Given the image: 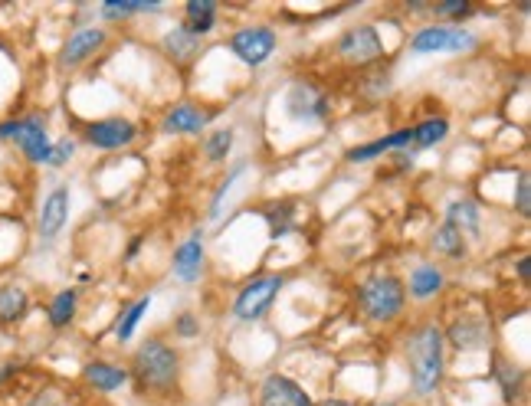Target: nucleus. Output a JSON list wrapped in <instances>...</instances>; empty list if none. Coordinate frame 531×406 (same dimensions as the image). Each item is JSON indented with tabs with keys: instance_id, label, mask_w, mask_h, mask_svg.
<instances>
[{
	"instance_id": "f257e3e1",
	"label": "nucleus",
	"mask_w": 531,
	"mask_h": 406,
	"mask_svg": "<svg viewBox=\"0 0 531 406\" xmlns=\"http://www.w3.org/2000/svg\"><path fill=\"white\" fill-rule=\"evenodd\" d=\"M404 364L410 390L420 400L436 397L446 380V338L436 318H417L404 331Z\"/></svg>"
},
{
	"instance_id": "f03ea898",
	"label": "nucleus",
	"mask_w": 531,
	"mask_h": 406,
	"mask_svg": "<svg viewBox=\"0 0 531 406\" xmlns=\"http://www.w3.org/2000/svg\"><path fill=\"white\" fill-rule=\"evenodd\" d=\"M125 367H128V377H132L135 390L148 400H171L174 393L181 390L184 357L164 338L138 341Z\"/></svg>"
},
{
	"instance_id": "7ed1b4c3",
	"label": "nucleus",
	"mask_w": 531,
	"mask_h": 406,
	"mask_svg": "<svg viewBox=\"0 0 531 406\" xmlns=\"http://www.w3.org/2000/svg\"><path fill=\"white\" fill-rule=\"evenodd\" d=\"M354 308L374 328H391L407 315V289L397 272H374L354 289Z\"/></svg>"
},
{
	"instance_id": "20e7f679",
	"label": "nucleus",
	"mask_w": 531,
	"mask_h": 406,
	"mask_svg": "<svg viewBox=\"0 0 531 406\" xmlns=\"http://www.w3.org/2000/svg\"><path fill=\"white\" fill-rule=\"evenodd\" d=\"M0 145H14L30 167H46L53 151L50 118H46V112H23V115L0 118Z\"/></svg>"
},
{
	"instance_id": "39448f33",
	"label": "nucleus",
	"mask_w": 531,
	"mask_h": 406,
	"mask_svg": "<svg viewBox=\"0 0 531 406\" xmlns=\"http://www.w3.org/2000/svg\"><path fill=\"white\" fill-rule=\"evenodd\" d=\"M335 112V99L322 82L312 76H295L286 82L282 89V115L289 118L292 125L302 128H315L325 125Z\"/></svg>"
},
{
	"instance_id": "423d86ee",
	"label": "nucleus",
	"mask_w": 531,
	"mask_h": 406,
	"mask_svg": "<svg viewBox=\"0 0 531 406\" xmlns=\"http://www.w3.org/2000/svg\"><path fill=\"white\" fill-rule=\"evenodd\" d=\"M286 285H289L286 272H256L233 295L230 315L236 321H243V325H256V321H263L269 315V308H273V302L282 295Z\"/></svg>"
},
{
	"instance_id": "0eeeda50",
	"label": "nucleus",
	"mask_w": 531,
	"mask_h": 406,
	"mask_svg": "<svg viewBox=\"0 0 531 406\" xmlns=\"http://www.w3.org/2000/svg\"><path fill=\"white\" fill-rule=\"evenodd\" d=\"M332 56L348 69H374L377 63L387 59V43L384 33L374 23H354L348 27L332 46Z\"/></svg>"
},
{
	"instance_id": "6e6552de",
	"label": "nucleus",
	"mask_w": 531,
	"mask_h": 406,
	"mask_svg": "<svg viewBox=\"0 0 531 406\" xmlns=\"http://www.w3.org/2000/svg\"><path fill=\"white\" fill-rule=\"evenodd\" d=\"M479 33L453 23H427L410 33L407 50L413 56H443V53H472L479 50Z\"/></svg>"
},
{
	"instance_id": "1a4fd4ad",
	"label": "nucleus",
	"mask_w": 531,
	"mask_h": 406,
	"mask_svg": "<svg viewBox=\"0 0 531 406\" xmlns=\"http://www.w3.org/2000/svg\"><path fill=\"white\" fill-rule=\"evenodd\" d=\"M223 50L246 69H259L279 53V30L269 27V23H246L223 40Z\"/></svg>"
},
{
	"instance_id": "9d476101",
	"label": "nucleus",
	"mask_w": 531,
	"mask_h": 406,
	"mask_svg": "<svg viewBox=\"0 0 531 406\" xmlns=\"http://www.w3.org/2000/svg\"><path fill=\"white\" fill-rule=\"evenodd\" d=\"M112 33L109 27H102V23H89V27H76L69 37L63 40L56 53V66L63 69V73H73V69L92 63L105 46H109Z\"/></svg>"
},
{
	"instance_id": "9b49d317",
	"label": "nucleus",
	"mask_w": 531,
	"mask_h": 406,
	"mask_svg": "<svg viewBox=\"0 0 531 406\" xmlns=\"http://www.w3.org/2000/svg\"><path fill=\"white\" fill-rule=\"evenodd\" d=\"M141 138L138 122L125 115H105V118H92V122L82 125V141L92 151H125L132 148Z\"/></svg>"
},
{
	"instance_id": "f8f14e48",
	"label": "nucleus",
	"mask_w": 531,
	"mask_h": 406,
	"mask_svg": "<svg viewBox=\"0 0 531 406\" xmlns=\"http://www.w3.org/2000/svg\"><path fill=\"white\" fill-rule=\"evenodd\" d=\"M446 348L453 351H492V321L482 312H463L443 325Z\"/></svg>"
},
{
	"instance_id": "ddd939ff",
	"label": "nucleus",
	"mask_w": 531,
	"mask_h": 406,
	"mask_svg": "<svg viewBox=\"0 0 531 406\" xmlns=\"http://www.w3.org/2000/svg\"><path fill=\"white\" fill-rule=\"evenodd\" d=\"M69 207H73V190H69V184H56L46 190L37 213V240L43 246H53L63 236L69 223Z\"/></svg>"
},
{
	"instance_id": "4468645a",
	"label": "nucleus",
	"mask_w": 531,
	"mask_h": 406,
	"mask_svg": "<svg viewBox=\"0 0 531 406\" xmlns=\"http://www.w3.org/2000/svg\"><path fill=\"white\" fill-rule=\"evenodd\" d=\"M217 115L220 109H210V105L194 99H181L161 115V131L164 135H200L204 128H210Z\"/></svg>"
},
{
	"instance_id": "2eb2a0df",
	"label": "nucleus",
	"mask_w": 531,
	"mask_h": 406,
	"mask_svg": "<svg viewBox=\"0 0 531 406\" xmlns=\"http://www.w3.org/2000/svg\"><path fill=\"white\" fill-rule=\"evenodd\" d=\"M256 406H315V397L295 377L282 374V370H273V374H266L259 380Z\"/></svg>"
},
{
	"instance_id": "dca6fc26",
	"label": "nucleus",
	"mask_w": 531,
	"mask_h": 406,
	"mask_svg": "<svg viewBox=\"0 0 531 406\" xmlns=\"http://www.w3.org/2000/svg\"><path fill=\"white\" fill-rule=\"evenodd\" d=\"M204 269H207V243H204V233L194 230L187 240L174 246L171 276L181 285H197L200 279H204Z\"/></svg>"
},
{
	"instance_id": "f3484780",
	"label": "nucleus",
	"mask_w": 531,
	"mask_h": 406,
	"mask_svg": "<svg viewBox=\"0 0 531 406\" xmlns=\"http://www.w3.org/2000/svg\"><path fill=\"white\" fill-rule=\"evenodd\" d=\"M79 380L86 384V390L99 393V397H112V393L125 390L128 384H132L128 367L118 361H109V357H89L79 370Z\"/></svg>"
},
{
	"instance_id": "a211bd4d",
	"label": "nucleus",
	"mask_w": 531,
	"mask_h": 406,
	"mask_svg": "<svg viewBox=\"0 0 531 406\" xmlns=\"http://www.w3.org/2000/svg\"><path fill=\"white\" fill-rule=\"evenodd\" d=\"M413 154V128H397L391 135H381L374 141H364V145H354L345 151L348 164H371L377 158H387V154Z\"/></svg>"
},
{
	"instance_id": "6ab92c4d",
	"label": "nucleus",
	"mask_w": 531,
	"mask_h": 406,
	"mask_svg": "<svg viewBox=\"0 0 531 406\" xmlns=\"http://www.w3.org/2000/svg\"><path fill=\"white\" fill-rule=\"evenodd\" d=\"M489 374L495 380V387L502 390V400L515 406L518 400L525 397V390H528V377H525V367L512 361L509 354H502L499 348H492L489 351Z\"/></svg>"
},
{
	"instance_id": "aec40b11",
	"label": "nucleus",
	"mask_w": 531,
	"mask_h": 406,
	"mask_svg": "<svg viewBox=\"0 0 531 406\" xmlns=\"http://www.w3.org/2000/svg\"><path fill=\"white\" fill-rule=\"evenodd\" d=\"M404 289L413 302H433V298L443 295L446 289V269L440 262H417V266L410 269V276L404 279Z\"/></svg>"
},
{
	"instance_id": "412c9836",
	"label": "nucleus",
	"mask_w": 531,
	"mask_h": 406,
	"mask_svg": "<svg viewBox=\"0 0 531 406\" xmlns=\"http://www.w3.org/2000/svg\"><path fill=\"white\" fill-rule=\"evenodd\" d=\"M158 50L168 63L184 69V66H194L200 59V53H204V40H197L194 33H187L181 23H177V27L164 30V37L158 40Z\"/></svg>"
},
{
	"instance_id": "4be33fe9",
	"label": "nucleus",
	"mask_w": 531,
	"mask_h": 406,
	"mask_svg": "<svg viewBox=\"0 0 531 406\" xmlns=\"http://www.w3.org/2000/svg\"><path fill=\"white\" fill-rule=\"evenodd\" d=\"M33 312V295L23 282H0V331L17 328Z\"/></svg>"
},
{
	"instance_id": "5701e85b",
	"label": "nucleus",
	"mask_w": 531,
	"mask_h": 406,
	"mask_svg": "<svg viewBox=\"0 0 531 406\" xmlns=\"http://www.w3.org/2000/svg\"><path fill=\"white\" fill-rule=\"evenodd\" d=\"M181 27L194 33L197 40H207L220 27V4L217 0H187L181 7Z\"/></svg>"
},
{
	"instance_id": "b1692460",
	"label": "nucleus",
	"mask_w": 531,
	"mask_h": 406,
	"mask_svg": "<svg viewBox=\"0 0 531 406\" xmlns=\"http://www.w3.org/2000/svg\"><path fill=\"white\" fill-rule=\"evenodd\" d=\"M443 223L453 226L456 233H463L466 240H479L482 236V207L476 200H450L443 207Z\"/></svg>"
},
{
	"instance_id": "393cba45",
	"label": "nucleus",
	"mask_w": 531,
	"mask_h": 406,
	"mask_svg": "<svg viewBox=\"0 0 531 406\" xmlns=\"http://www.w3.org/2000/svg\"><path fill=\"white\" fill-rule=\"evenodd\" d=\"M151 302H155V295L145 292V295H138L135 302H128L122 312H118L115 325H112V338H115L118 348H125V344L135 341L138 325H141V321H145V315L151 312Z\"/></svg>"
},
{
	"instance_id": "a878e982",
	"label": "nucleus",
	"mask_w": 531,
	"mask_h": 406,
	"mask_svg": "<svg viewBox=\"0 0 531 406\" xmlns=\"http://www.w3.org/2000/svg\"><path fill=\"white\" fill-rule=\"evenodd\" d=\"M79 318V289L66 285V289L53 292V298L46 302V325L53 331H66Z\"/></svg>"
},
{
	"instance_id": "bb28decb",
	"label": "nucleus",
	"mask_w": 531,
	"mask_h": 406,
	"mask_svg": "<svg viewBox=\"0 0 531 406\" xmlns=\"http://www.w3.org/2000/svg\"><path fill=\"white\" fill-rule=\"evenodd\" d=\"M413 154L417 151H430L436 145H443L446 138H450V118L446 115H427L420 118V122H413Z\"/></svg>"
},
{
	"instance_id": "cd10ccee",
	"label": "nucleus",
	"mask_w": 531,
	"mask_h": 406,
	"mask_svg": "<svg viewBox=\"0 0 531 406\" xmlns=\"http://www.w3.org/2000/svg\"><path fill=\"white\" fill-rule=\"evenodd\" d=\"M250 161H240V164H233L230 167V174L223 177V181L217 184V190H214V197H210V207H207V220H220L223 213H227V207H230V197H233V190L243 184V177L250 174Z\"/></svg>"
},
{
	"instance_id": "c85d7f7f",
	"label": "nucleus",
	"mask_w": 531,
	"mask_h": 406,
	"mask_svg": "<svg viewBox=\"0 0 531 406\" xmlns=\"http://www.w3.org/2000/svg\"><path fill=\"white\" fill-rule=\"evenodd\" d=\"M161 10L164 4H158V0H105V4H99V17L105 23H125L138 14H161Z\"/></svg>"
},
{
	"instance_id": "c756f323",
	"label": "nucleus",
	"mask_w": 531,
	"mask_h": 406,
	"mask_svg": "<svg viewBox=\"0 0 531 406\" xmlns=\"http://www.w3.org/2000/svg\"><path fill=\"white\" fill-rule=\"evenodd\" d=\"M430 249L440 259H446V262H463L466 253H469V240H466L463 233H456L453 226L440 223L433 230V236H430Z\"/></svg>"
},
{
	"instance_id": "7c9ffc66",
	"label": "nucleus",
	"mask_w": 531,
	"mask_h": 406,
	"mask_svg": "<svg viewBox=\"0 0 531 406\" xmlns=\"http://www.w3.org/2000/svg\"><path fill=\"white\" fill-rule=\"evenodd\" d=\"M233 145H236V128L227 125V128H214L207 131L204 141H200V154H204L207 164H227L230 154H233Z\"/></svg>"
},
{
	"instance_id": "2f4dec72",
	"label": "nucleus",
	"mask_w": 531,
	"mask_h": 406,
	"mask_svg": "<svg viewBox=\"0 0 531 406\" xmlns=\"http://www.w3.org/2000/svg\"><path fill=\"white\" fill-rule=\"evenodd\" d=\"M263 220L269 226V236H273V240H282V236H289L295 226V207L292 203H266Z\"/></svg>"
},
{
	"instance_id": "473e14b6",
	"label": "nucleus",
	"mask_w": 531,
	"mask_h": 406,
	"mask_svg": "<svg viewBox=\"0 0 531 406\" xmlns=\"http://www.w3.org/2000/svg\"><path fill=\"white\" fill-rule=\"evenodd\" d=\"M430 14L443 17L446 23H453V27H463V20L476 14V7H472L469 0H436V4H430Z\"/></svg>"
},
{
	"instance_id": "72a5a7b5",
	"label": "nucleus",
	"mask_w": 531,
	"mask_h": 406,
	"mask_svg": "<svg viewBox=\"0 0 531 406\" xmlns=\"http://www.w3.org/2000/svg\"><path fill=\"white\" fill-rule=\"evenodd\" d=\"M76 151H79V141H76V138H69V135H63L59 141H53L50 164H46V167H53V171H59V167H66L69 161L76 158Z\"/></svg>"
},
{
	"instance_id": "f704fd0d",
	"label": "nucleus",
	"mask_w": 531,
	"mask_h": 406,
	"mask_svg": "<svg viewBox=\"0 0 531 406\" xmlns=\"http://www.w3.org/2000/svg\"><path fill=\"white\" fill-rule=\"evenodd\" d=\"M171 328H174V338L177 341L200 338V318H197V312H177L174 321H171Z\"/></svg>"
},
{
	"instance_id": "c9c22d12",
	"label": "nucleus",
	"mask_w": 531,
	"mask_h": 406,
	"mask_svg": "<svg viewBox=\"0 0 531 406\" xmlns=\"http://www.w3.org/2000/svg\"><path fill=\"white\" fill-rule=\"evenodd\" d=\"M512 207H515L518 217H528V213H531V181H528V171H522V174L515 177Z\"/></svg>"
},
{
	"instance_id": "e433bc0d",
	"label": "nucleus",
	"mask_w": 531,
	"mask_h": 406,
	"mask_svg": "<svg viewBox=\"0 0 531 406\" xmlns=\"http://www.w3.org/2000/svg\"><path fill=\"white\" fill-rule=\"evenodd\" d=\"M20 374V361H0V387L10 384Z\"/></svg>"
},
{
	"instance_id": "4c0bfd02",
	"label": "nucleus",
	"mask_w": 531,
	"mask_h": 406,
	"mask_svg": "<svg viewBox=\"0 0 531 406\" xmlns=\"http://www.w3.org/2000/svg\"><path fill=\"white\" fill-rule=\"evenodd\" d=\"M515 272H518V282H522V285H528V282H531V256H528V253L518 256V262H515Z\"/></svg>"
},
{
	"instance_id": "58836bf2",
	"label": "nucleus",
	"mask_w": 531,
	"mask_h": 406,
	"mask_svg": "<svg viewBox=\"0 0 531 406\" xmlns=\"http://www.w3.org/2000/svg\"><path fill=\"white\" fill-rule=\"evenodd\" d=\"M148 243V233H138L132 243H128V249H125V262H135L138 259V253H141V246Z\"/></svg>"
},
{
	"instance_id": "ea45409f",
	"label": "nucleus",
	"mask_w": 531,
	"mask_h": 406,
	"mask_svg": "<svg viewBox=\"0 0 531 406\" xmlns=\"http://www.w3.org/2000/svg\"><path fill=\"white\" fill-rule=\"evenodd\" d=\"M315 406H364L358 400H345V397H328V400H315Z\"/></svg>"
}]
</instances>
